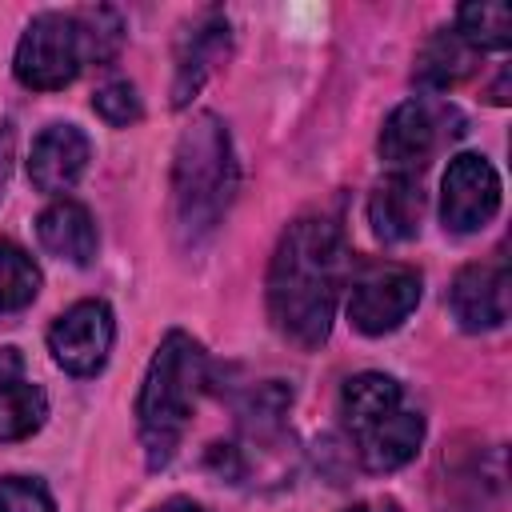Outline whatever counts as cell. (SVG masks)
<instances>
[{"label": "cell", "mask_w": 512, "mask_h": 512, "mask_svg": "<svg viewBox=\"0 0 512 512\" xmlns=\"http://www.w3.org/2000/svg\"><path fill=\"white\" fill-rule=\"evenodd\" d=\"M420 212H424V192L416 176L388 172L372 192H368V224L376 240L384 244H404L420 232Z\"/></svg>", "instance_id": "14"}, {"label": "cell", "mask_w": 512, "mask_h": 512, "mask_svg": "<svg viewBox=\"0 0 512 512\" xmlns=\"http://www.w3.org/2000/svg\"><path fill=\"white\" fill-rule=\"evenodd\" d=\"M40 292V268L36 260L16 244L0 240V312H20Z\"/></svg>", "instance_id": "18"}, {"label": "cell", "mask_w": 512, "mask_h": 512, "mask_svg": "<svg viewBox=\"0 0 512 512\" xmlns=\"http://www.w3.org/2000/svg\"><path fill=\"white\" fill-rule=\"evenodd\" d=\"M420 272L408 264H372L348 288V320L364 336L396 332L420 304Z\"/></svg>", "instance_id": "5"}, {"label": "cell", "mask_w": 512, "mask_h": 512, "mask_svg": "<svg viewBox=\"0 0 512 512\" xmlns=\"http://www.w3.org/2000/svg\"><path fill=\"white\" fill-rule=\"evenodd\" d=\"M236 152L228 124L212 112H200L176 140L172 156V224L184 244H200L224 220L236 196Z\"/></svg>", "instance_id": "2"}, {"label": "cell", "mask_w": 512, "mask_h": 512, "mask_svg": "<svg viewBox=\"0 0 512 512\" xmlns=\"http://www.w3.org/2000/svg\"><path fill=\"white\" fill-rule=\"evenodd\" d=\"M88 64H92V56H88V32H84L80 12L32 16L16 44V56H12L16 80L32 92H56V88L72 84Z\"/></svg>", "instance_id": "4"}, {"label": "cell", "mask_w": 512, "mask_h": 512, "mask_svg": "<svg viewBox=\"0 0 512 512\" xmlns=\"http://www.w3.org/2000/svg\"><path fill=\"white\" fill-rule=\"evenodd\" d=\"M448 308L464 332H492L508 320V268L504 260L464 264L448 288Z\"/></svg>", "instance_id": "8"}, {"label": "cell", "mask_w": 512, "mask_h": 512, "mask_svg": "<svg viewBox=\"0 0 512 512\" xmlns=\"http://www.w3.org/2000/svg\"><path fill=\"white\" fill-rule=\"evenodd\" d=\"M152 512H208V508H204V504H196L192 496H172V500L156 504Z\"/></svg>", "instance_id": "23"}, {"label": "cell", "mask_w": 512, "mask_h": 512, "mask_svg": "<svg viewBox=\"0 0 512 512\" xmlns=\"http://www.w3.org/2000/svg\"><path fill=\"white\" fill-rule=\"evenodd\" d=\"M228 48H232V28H228V16L220 12H208L200 16L180 48H176V84H172V108H184L200 88L204 80L228 60Z\"/></svg>", "instance_id": "11"}, {"label": "cell", "mask_w": 512, "mask_h": 512, "mask_svg": "<svg viewBox=\"0 0 512 512\" xmlns=\"http://www.w3.org/2000/svg\"><path fill=\"white\" fill-rule=\"evenodd\" d=\"M92 112H96L108 128H128V124H136V120L144 116V104H140V96H136V84H128V80H108L104 88H96Z\"/></svg>", "instance_id": "20"}, {"label": "cell", "mask_w": 512, "mask_h": 512, "mask_svg": "<svg viewBox=\"0 0 512 512\" xmlns=\"http://www.w3.org/2000/svg\"><path fill=\"white\" fill-rule=\"evenodd\" d=\"M340 512H372L368 504H348V508H340Z\"/></svg>", "instance_id": "24"}, {"label": "cell", "mask_w": 512, "mask_h": 512, "mask_svg": "<svg viewBox=\"0 0 512 512\" xmlns=\"http://www.w3.org/2000/svg\"><path fill=\"white\" fill-rule=\"evenodd\" d=\"M92 160V140L76 128V124H48L28 152V180L36 192L48 196H64L76 188V180L84 176Z\"/></svg>", "instance_id": "10"}, {"label": "cell", "mask_w": 512, "mask_h": 512, "mask_svg": "<svg viewBox=\"0 0 512 512\" xmlns=\"http://www.w3.org/2000/svg\"><path fill=\"white\" fill-rule=\"evenodd\" d=\"M424 444V416L412 412V408H396L388 412L384 420H376L372 428L356 432V452H360V464L368 472H396L404 468Z\"/></svg>", "instance_id": "13"}, {"label": "cell", "mask_w": 512, "mask_h": 512, "mask_svg": "<svg viewBox=\"0 0 512 512\" xmlns=\"http://www.w3.org/2000/svg\"><path fill=\"white\" fill-rule=\"evenodd\" d=\"M116 316L104 300H76L48 328V352L68 376H96L108 364Z\"/></svg>", "instance_id": "6"}, {"label": "cell", "mask_w": 512, "mask_h": 512, "mask_svg": "<svg viewBox=\"0 0 512 512\" xmlns=\"http://www.w3.org/2000/svg\"><path fill=\"white\" fill-rule=\"evenodd\" d=\"M0 512H56V500L36 476H0Z\"/></svg>", "instance_id": "21"}, {"label": "cell", "mask_w": 512, "mask_h": 512, "mask_svg": "<svg viewBox=\"0 0 512 512\" xmlns=\"http://www.w3.org/2000/svg\"><path fill=\"white\" fill-rule=\"evenodd\" d=\"M456 32L476 48L504 52L512 44V8L508 4H464L456 12Z\"/></svg>", "instance_id": "19"}, {"label": "cell", "mask_w": 512, "mask_h": 512, "mask_svg": "<svg viewBox=\"0 0 512 512\" xmlns=\"http://www.w3.org/2000/svg\"><path fill=\"white\" fill-rule=\"evenodd\" d=\"M404 400L400 384L384 372H360L352 380H344L340 388V416H344V428L356 436L364 428H372L376 420H384L388 412H396Z\"/></svg>", "instance_id": "16"}, {"label": "cell", "mask_w": 512, "mask_h": 512, "mask_svg": "<svg viewBox=\"0 0 512 512\" xmlns=\"http://www.w3.org/2000/svg\"><path fill=\"white\" fill-rule=\"evenodd\" d=\"M48 416L44 388L28 376L20 348H0V440H28Z\"/></svg>", "instance_id": "12"}, {"label": "cell", "mask_w": 512, "mask_h": 512, "mask_svg": "<svg viewBox=\"0 0 512 512\" xmlns=\"http://www.w3.org/2000/svg\"><path fill=\"white\" fill-rule=\"evenodd\" d=\"M12 156H16V132L8 120H0V196H4L8 176H12Z\"/></svg>", "instance_id": "22"}, {"label": "cell", "mask_w": 512, "mask_h": 512, "mask_svg": "<svg viewBox=\"0 0 512 512\" xmlns=\"http://www.w3.org/2000/svg\"><path fill=\"white\" fill-rule=\"evenodd\" d=\"M500 212V176L480 152H460L448 160L440 180V224L456 236L480 232Z\"/></svg>", "instance_id": "7"}, {"label": "cell", "mask_w": 512, "mask_h": 512, "mask_svg": "<svg viewBox=\"0 0 512 512\" xmlns=\"http://www.w3.org/2000/svg\"><path fill=\"white\" fill-rule=\"evenodd\" d=\"M344 280L348 244L340 224L328 216L292 220L268 264V316L276 332L300 348L324 344Z\"/></svg>", "instance_id": "1"}, {"label": "cell", "mask_w": 512, "mask_h": 512, "mask_svg": "<svg viewBox=\"0 0 512 512\" xmlns=\"http://www.w3.org/2000/svg\"><path fill=\"white\" fill-rule=\"evenodd\" d=\"M36 236H40V248L68 260V264H92L96 248H100V236H96V220L92 212L80 204V200H52L40 216H36Z\"/></svg>", "instance_id": "15"}, {"label": "cell", "mask_w": 512, "mask_h": 512, "mask_svg": "<svg viewBox=\"0 0 512 512\" xmlns=\"http://www.w3.org/2000/svg\"><path fill=\"white\" fill-rule=\"evenodd\" d=\"M204 376H208V356L200 340L172 328L152 352L140 396H136V424H140L148 468H164L176 456L180 436L192 420L196 396L204 388Z\"/></svg>", "instance_id": "3"}, {"label": "cell", "mask_w": 512, "mask_h": 512, "mask_svg": "<svg viewBox=\"0 0 512 512\" xmlns=\"http://www.w3.org/2000/svg\"><path fill=\"white\" fill-rule=\"evenodd\" d=\"M476 48L456 32V28H440L424 48H420V56H416V84H424V88H452V84H460L464 76H472V68H476Z\"/></svg>", "instance_id": "17"}, {"label": "cell", "mask_w": 512, "mask_h": 512, "mask_svg": "<svg viewBox=\"0 0 512 512\" xmlns=\"http://www.w3.org/2000/svg\"><path fill=\"white\" fill-rule=\"evenodd\" d=\"M436 144H440V116L424 100H404L400 108H392L376 140L380 160L400 176H416L432 160Z\"/></svg>", "instance_id": "9"}]
</instances>
